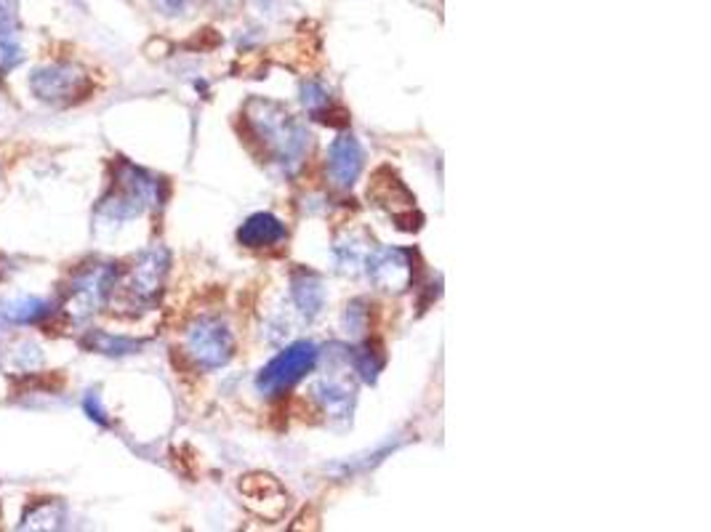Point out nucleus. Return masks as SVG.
Wrapping results in <instances>:
<instances>
[{
  "mask_svg": "<svg viewBox=\"0 0 711 532\" xmlns=\"http://www.w3.org/2000/svg\"><path fill=\"white\" fill-rule=\"evenodd\" d=\"M312 391H315L317 404H321L325 415H330V419H349L354 402L352 386L339 378H321Z\"/></svg>",
  "mask_w": 711,
  "mask_h": 532,
  "instance_id": "nucleus-15",
  "label": "nucleus"
},
{
  "mask_svg": "<svg viewBox=\"0 0 711 532\" xmlns=\"http://www.w3.org/2000/svg\"><path fill=\"white\" fill-rule=\"evenodd\" d=\"M365 166V153L352 133H341L328 149V179L336 190H349L360 179Z\"/></svg>",
  "mask_w": 711,
  "mask_h": 532,
  "instance_id": "nucleus-11",
  "label": "nucleus"
},
{
  "mask_svg": "<svg viewBox=\"0 0 711 532\" xmlns=\"http://www.w3.org/2000/svg\"><path fill=\"white\" fill-rule=\"evenodd\" d=\"M83 347H88V349H94V352H99V354H131V352H136L138 347H142V343L138 341H131V338H116V336H107V332H101V330H94L92 336H86L83 338Z\"/></svg>",
  "mask_w": 711,
  "mask_h": 532,
  "instance_id": "nucleus-19",
  "label": "nucleus"
},
{
  "mask_svg": "<svg viewBox=\"0 0 711 532\" xmlns=\"http://www.w3.org/2000/svg\"><path fill=\"white\" fill-rule=\"evenodd\" d=\"M168 271V251L166 247H153V251L142 253L138 262L131 266L129 280H125V295L138 306L155 304L160 295L162 280Z\"/></svg>",
  "mask_w": 711,
  "mask_h": 532,
  "instance_id": "nucleus-8",
  "label": "nucleus"
},
{
  "mask_svg": "<svg viewBox=\"0 0 711 532\" xmlns=\"http://www.w3.org/2000/svg\"><path fill=\"white\" fill-rule=\"evenodd\" d=\"M251 133L258 138L277 166L286 173H297L312 149V133L293 120L280 105L267 99H251L245 107Z\"/></svg>",
  "mask_w": 711,
  "mask_h": 532,
  "instance_id": "nucleus-1",
  "label": "nucleus"
},
{
  "mask_svg": "<svg viewBox=\"0 0 711 532\" xmlns=\"http://www.w3.org/2000/svg\"><path fill=\"white\" fill-rule=\"evenodd\" d=\"M373 247L367 245L365 238H360V234H341L339 240H336L334 245V258H336V266H339L345 275H358V271L365 269V262L367 256H371Z\"/></svg>",
  "mask_w": 711,
  "mask_h": 532,
  "instance_id": "nucleus-16",
  "label": "nucleus"
},
{
  "mask_svg": "<svg viewBox=\"0 0 711 532\" xmlns=\"http://www.w3.org/2000/svg\"><path fill=\"white\" fill-rule=\"evenodd\" d=\"M29 88L48 105H75L92 90L86 72L75 64L38 66L29 77Z\"/></svg>",
  "mask_w": 711,
  "mask_h": 532,
  "instance_id": "nucleus-6",
  "label": "nucleus"
},
{
  "mask_svg": "<svg viewBox=\"0 0 711 532\" xmlns=\"http://www.w3.org/2000/svg\"><path fill=\"white\" fill-rule=\"evenodd\" d=\"M317 356H321V352H317L315 343L310 341L293 343V347H288L286 352L277 354L275 360L258 373L256 378L258 391H264V395H280V391L291 389V386L299 384L306 373L315 371Z\"/></svg>",
  "mask_w": 711,
  "mask_h": 532,
  "instance_id": "nucleus-3",
  "label": "nucleus"
},
{
  "mask_svg": "<svg viewBox=\"0 0 711 532\" xmlns=\"http://www.w3.org/2000/svg\"><path fill=\"white\" fill-rule=\"evenodd\" d=\"M14 11L16 0H0V72L14 70L24 59Z\"/></svg>",
  "mask_w": 711,
  "mask_h": 532,
  "instance_id": "nucleus-14",
  "label": "nucleus"
},
{
  "mask_svg": "<svg viewBox=\"0 0 711 532\" xmlns=\"http://www.w3.org/2000/svg\"><path fill=\"white\" fill-rule=\"evenodd\" d=\"M155 5L162 11V14L168 16H177V14H184L186 9H190L192 0H153Z\"/></svg>",
  "mask_w": 711,
  "mask_h": 532,
  "instance_id": "nucleus-25",
  "label": "nucleus"
},
{
  "mask_svg": "<svg viewBox=\"0 0 711 532\" xmlns=\"http://www.w3.org/2000/svg\"><path fill=\"white\" fill-rule=\"evenodd\" d=\"M240 245L251 247V251H262V247H275L286 240V227L273 214H253L249 221L240 227L238 232Z\"/></svg>",
  "mask_w": 711,
  "mask_h": 532,
  "instance_id": "nucleus-13",
  "label": "nucleus"
},
{
  "mask_svg": "<svg viewBox=\"0 0 711 532\" xmlns=\"http://www.w3.org/2000/svg\"><path fill=\"white\" fill-rule=\"evenodd\" d=\"M64 522V509L59 500H40L29 506L22 517V530H59Z\"/></svg>",
  "mask_w": 711,
  "mask_h": 532,
  "instance_id": "nucleus-17",
  "label": "nucleus"
},
{
  "mask_svg": "<svg viewBox=\"0 0 711 532\" xmlns=\"http://www.w3.org/2000/svg\"><path fill=\"white\" fill-rule=\"evenodd\" d=\"M367 197H373L376 205L387 208L400 229H415L411 221H421V216L415 214V197L408 192V186L397 179V173L391 171V168H378L371 186H367Z\"/></svg>",
  "mask_w": 711,
  "mask_h": 532,
  "instance_id": "nucleus-7",
  "label": "nucleus"
},
{
  "mask_svg": "<svg viewBox=\"0 0 711 532\" xmlns=\"http://www.w3.org/2000/svg\"><path fill=\"white\" fill-rule=\"evenodd\" d=\"M352 365L363 380H376L378 371L384 367V349L378 343H365L352 354Z\"/></svg>",
  "mask_w": 711,
  "mask_h": 532,
  "instance_id": "nucleus-20",
  "label": "nucleus"
},
{
  "mask_svg": "<svg viewBox=\"0 0 711 532\" xmlns=\"http://www.w3.org/2000/svg\"><path fill=\"white\" fill-rule=\"evenodd\" d=\"M291 299L304 319H315L325 306L323 280L312 271L299 269L291 275Z\"/></svg>",
  "mask_w": 711,
  "mask_h": 532,
  "instance_id": "nucleus-12",
  "label": "nucleus"
},
{
  "mask_svg": "<svg viewBox=\"0 0 711 532\" xmlns=\"http://www.w3.org/2000/svg\"><path fill=\"white\" fill-rule=\"evenodd\" d=\"M158 200V181L149 177V173H144L142 168L120 162L116 181H112L110 192L101 200L99 214L107 216L110 221H129L142 216L147 208H153Z\"/></svg>",
  "mask_w": 711,
  "mask_h": 532,
  "instance_id": "nucleus-2",
  "label": "nucleus"
},
{
  "mask_svg": "<svg viewBox=\"0 0 711 532\" xmlns=\"http://www.w3.org/2000/svg\"><path fill=\"white\" fill-rule=\"evenodd\" d=\"M367 312L363 310V301H354L352 306H347V328L352 332H360L365 328Z\"/></svg>",
  "mask_w": 711,
  "mask_h": 532,
  "instance_id": "nucleus-23",
  "label": "nucleus"
},
{
  "mask_svg": "<svg viewBox=\"0 0 711 532\" xmlns=\"http://www.w3.org/2000/svg\"><path fill=\"white\" fill-rule=\"evenodd\" d=\"M301 101H304L306 110H310L317 118V114L330 107V94H328V88L323 86V83L310 81V83H304V86H301Z\"/></svg>",
  "mask_w": 711,
  "mask_h": 532,
  "instance_id": "nucleus-21",
  "label": "nucleus"
},
{
  "mask_svg": "<svg viewBox=\"0 0 711 532\" xmlns=\"http://www.w3.org/2000/svg\"><path fill=\"white\" fill-rule=\"evenodd\" d=\"M118 286V269L112 264L88 266L81 275L72 277L68 301H64V312L72 317L83 319L88 314L99 312L105 301L110 299L112 288Z\"/></svg>",
  "mask_w": 711,
  "mask_h": 532,
  "instance_id": "nucleus-4",
  "label": "nucleus"
},
{
  "mask_svg": "<svg viewBox=\"0 0 711 532\" xmlns=\"http://www.w3.org/2000/svg\"><path fill=\"white\" fill-rule=\"evenodd\" d=\"M11 360H14V367L22 373H29L35 371V367L44 362V356H40V349L35 347V343L24 341L20 347H14V352H11Z\"/></svg>",
  "mask_w": 711,
  "mask_h": 532,
  "instance_id": "nucleus-22",
  "label": "nucleus"
},
{
  "mask_svg": "<svg viewBox=\"0 0 711 532\" xmlns=\"http://www.w3.org/2000/svg\"><path fill=\"white\" fill-rule=\"evenodd\" d=\"M365 269L373 286L387 290V293H402L413 282L411 253L400 251V247H373Z\"/></svg>",
  "mask_w": 711,
  "mask_h": 532,
  "instance_id": "nucleus-9",
  "label": "nucleus"
},
{
  "mask_svg": "<svg viewBox=\"0 0 711 532\" xmlns=\"http://www.w3.org/2000/svg\"><path fill=\"white\" fill-rule=\"evenodd\" d=\"M186 354L206 371L227 365L234 354V336L221 319L203 317L186 330Z\"/></svg>",
  "mask_w": 711,
  "mask_h": 532,
  "instance_id": "nucleus-5",
  "label": "nucleus"
},
{
  "mask_svg": "<svg viewBox=\"0 0 711 532\" xmlns=\"http://www.w3.org/2000/svg\"><path fill=\"white\" fill-rule=\"evenodd\" d=\"M83 408H86V413L92 415V419L96 423H107V413H105V408H101L99 395H94V391H88L86 399H83Z\"/></svg>",
  "mask_w": 711,
  "mask_h": 532,
  "instance_id": "nucleus-24",
  "label": "nucleus"
},
{
  "mask_svg": "<svg viewBox=\"0 0 711 532\" xmlns=\"http://www.w3.org/2000/svg\"><path fill=\"white\" fill-rule=\"evenodd\" d=\"M240 495H243L245 506L262 519H280L288 509V493L275 476L269 474H249L240 480Z\"/></svg>",
  "mask_w": 711,
  "mask_h": 532,
  "instance_id": "nucleus-10",
  "label": "nucleus"
},
{
  "mask_svg": "<svg viewBox=\"0 0 711 532\" xmlns=\"http://www.w3.org/2000/svg\"><path fill=\"white\" fill-rule=\"evenodd\" d=\"M0 312H3V317L9 319V323L29 325V323H40V319L48 317V304L40 299H33V295H24V299L5 301Z\"/></svg>",
  "mask_w": 711,
  "mask_h": 532,
  "instance_id": "nucleus-18",
  "label": "nucleus"
}]
</instances>
